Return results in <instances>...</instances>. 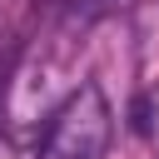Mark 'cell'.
I'll use <instances>...</instances> for the list:
<instances>
[{
  "label": "cell",
  "instance_id": "cell-1",
  "mask_svg": "<svg viewBox=\"0 0 159 159\" xmlns=\"http://www.w3.org/2000/svg\"><path fill=\"white\" fill-rule=\"evenodd\" d=\"M114 134V109L104 99V89L94 80L75 84L65 94V104L50 114L45 129V159H99L109 149Z\"/></svg>",
  "mask_w": 159,
  "mask_h": 159
},
{
  "label": "cell",
  "instance_id": "cell-2",
  "mask_svg": "<svg viewBox=\"0 0 159 159\" xmlns=\"http://www.w3.org/2000/svg\"><path fill=\"white\" fill-rule=\"evenodd\" d=\"M134 129H139V134H144V129H149V104H144V99H139V104H134Z\"/></svg>",
  "mask_w": 159,
  "mask_h": 159
}]
</instances>
